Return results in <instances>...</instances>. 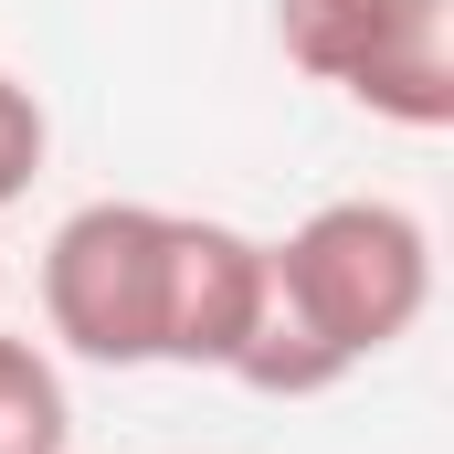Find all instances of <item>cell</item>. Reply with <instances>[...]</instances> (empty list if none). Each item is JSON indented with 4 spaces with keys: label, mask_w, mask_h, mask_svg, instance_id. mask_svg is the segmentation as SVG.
<instances>
[{
    "label": "cell",
    "mask_w": 454,
    "mask_h": 454,
    "mask_svg": "<svg viewBox=\"0 0 454 454\" xmlns=\"http://www.w3.org/2000/svg\"><path fill=\"white\" fill-rule=\"evenodd\" d=\"M264 286L339 370H370L434 307V232L402 201H317L286 243H264Z\"/></svg>",
    "instance_id": "1"
},
{
    "label": "cell",
    "mask_w": 454,
    "mask_h": 454,
    "mask_svg": "<svg viewBox=\"0 0 454 454\" xmlns=\"http://www.w3.org/2000/svg\"><path fill=\"white\" fill-rule=\"evenodd\" d=\"M159 286H169L159 201H85L43 243V328L96 370H159Z\"/></svg>",
    "instance_id": "2"
},
{
    "label": "cell",
    "mask_w": 454,
    "mask_h": 454,
    "mask_svg": "<svg viewBox=\"0 0 454 454\" xmlns=\"http://www.w3.org/2000/svg\"><path fill=\"white\" fill-rule=\"evenodd\" d=\"M254 296H264V243L212 223V212H169L159 370H232V348L254 328Z\"/></svg>",
    "instance_id": "3"
},
{
    "label": "cell",
    "mask_w": 454,
    "mask_h": 454,
    "mask_svg": "<svg viewBox=\"0 0 454 454\" xmlns=\"http://www.w3.org/2000/svg\"><path fill=\"white\" fill-rule=\"evenodd\" d=\"M339 96H359L380 127L444 137L454 127V0H391L380 32L359 43V64L339 74Z\"/></svg>",
    "instance_id": "4"
},
{
    "label": "cell",
    "mask_w": 454,
    "mask_h": 454,
    "mask_svg": "<svg viewBox=\"0 0 454 454\" xmlns=\"http://www.w3.org/2000/svg\"><path fill=\"white\" fill-rule=\"evenodd\" d=\"M64 444H74V391L53 348L0 328V454H64Z\"/></svg>",
    "instance_id": "5"
},
{
    "label": "cell",
    "mask_w": 454,
    "mask_h": 454,
    "mask_svg": "<svg viewBox=\"0 0 454 454\" xmlns=\"http://www.w3.org/2000/svg\"><path fill=\"white\" fill-rule=\"evenodd\" d=\"M380 11H391V0H275V53H286L296 74L339 85L348 64H359V43L380 32Z\"/></svg>",
    "instance_id": "6"
},
{
    "label": "cell",
    "mask_w": 454,
    "mask_h": 454,
    "mask_svg": "<svg viewBox=\"0 0 454 454\" xmlns=\"http://www.w3.org/2000/svg\"><path fill=\"white\" fill-rule=\"evenodd\" d=\"M43 159H53V116H43V96L21 74H0V212L43 180Z\"/></svg>",
    "instance_id": "7"
}]
</instances>
